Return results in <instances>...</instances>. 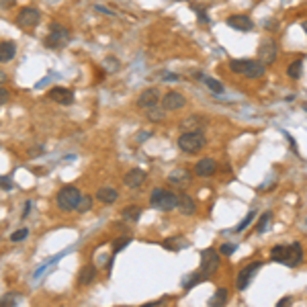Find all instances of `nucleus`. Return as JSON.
Instances as JSON below:
<instances>
[{"label":"nucleus","instance_id":"ea45409f","mask_svg":"<svg viewBox=\"0 0 307 307\" xmlns=\"http://www.w3.org/2000/svg\"><path fill=\"white\" fill-rule=\"evenodd\" d=\"M29 213H31V201H27V203H25V211H23V219H25Z\"/></svg>","mask_w":307,"mask_h":307},{"label":"nucleus","instance_id":"cd10ccee","mask_svg":"<svg viewBox=\"0 0 307 307\" xmlns=\"http://www.w3.org/2000/svg\"><path fill=\"white\" fill-rule=\"evenodd\" d=\"M270 219H272V213H270V211H266V213L260 215V219H258V223H256V232H258V234L266 232V227H268Z\"/></svg>","mask_w":307,"mask_h":307},{"label":"nucleus","instance_id":"a19ab883","mask_svg":"<svg viewBox=\"0 0 307 307\" xmlns=\"http://www.w3.org/2000/svg\"><path fill=\"white\" fill-rule=\"evenodd\" d=\"M197 15H199V19H201L203 23H209V19L205 17V13H203V8H197Z\"/></svg>","mask_w":307,"mask_h":307},{"label":"nucleus","instance_id":"9b49d317","mask_svg":"<svg viewBox=\"0 0 307 307\" xmlns=\"http://www.w3.org/2000/svg\"><path fill=\"white\" fill-rule=\"evenodd\" d=\"M187 107V98L183 93H176V90H170L162 96V109L164 111H178Z\"/></svg>","mask_w":307,"mask_h":307},{"label":"nucleus","instance_id":"79ce46f5","mask_svg":"<svg viewBox=\"0 0 307 307\" xmlns=\"http://www.w3.org/2000/svg\"><path fill=\"white\" fill-rule=\"evenodd\" d=\"M96 10H100V13H105V15H113V10H109L105 6H96Z\"/></svg>","mask_w":307,"mask_h":307},{"label":"nucleus","instance_id":"c9c22d12","mask_svg":"<svg viewBox=\"0 0 307 307\" xmlns=\"http://www.w3.org/2000/svg\"><path fill=\"white\" fill-rule=\"evenodd\" d=\"M17 2V0H0V10H4V8H10Z\"/></svg>","mask_w":307,"mask_h":307},{"label":"nucleus","instance_id":"0eeeda50","mask_svg":"<svg viewBox=\"0 0 307 307\" xmlns=\"http://www.w3.org/2000/svg\"><path fill=\"white\" fill-rule=\"evenodd\" d=\"M70 39H72L70 31L58 25V23H53L49 27V35L43 39V43H45V47H49V49H60V47H66V45L70 43Z\"/></svg>","mask_w":307,"mask_h":307},{"label":"nucleus","instance_id":"7c9ffc66","mask_svg":"<svg viewBox=\"0 0 307 307\" xmlns=\"http://www.w3.org/2000/svg\"><path fill=\"white\" fill-rule=\"evenodd\" d=\"M254 217H256V213H254V211H250V213L246 215V219H244V221H242L240 225H237V227H236V232H237V234H240V232H244V230H246V227H248L250 223H252V221H254Z\"/></svg>","mask_w":307,"mask_h":307},{"label":"nucleus","instance_id":"2eb2a0df","mask_svg":"<svg viewBox=\"0 0 307 307\" xmlns=\"http://www.w3.org/2000/svg\"><path fill=\"white\" fill-rule=\"evenodd\" d=\"M207 125H209V119L207 117H203V115H190V117L180 121L178 127L185 129V131H201L203 127H207Z\"/></svg>","mask_w":307,"mask_h":307},{"label":"nucleus","instance_id":"412c9836","mask_svg":"<svg viewBox=\"0 0 307 307\" xmlns=\"http://www.w3.org/2000/svg\"><path fill=\"white\" fill-rule=\"evenodd\" d=\"M117 197H119V192H117L115 189H113V187H100V189L96 190V201L105 203V205L115 203V201H117Z\"/></svg>","mask_w":307,"mask_h":307},{"label":"nucleus","instance_id":"393cba45","mask_svg":"<svg viewBox=\"0 0 307 307\" xmlns=\"http://www.w3.org/2000/svg\"><path fill=\"white\" fill-rule=\"evenodd\" d=\"M199 78L205 82V86H207L211 93H215V94H221V93H223V84H221L219 80H215V78H209V76H199Z\"/></svg>","mask_w":307,"mask_h":307},{"label":"nucleus","instance_id":"1a4fd4ad","mask_svg":"<svg viewBox=\"0 0 307 307\" xmlns=\"http://www.w3.org/2000/svg\"><path fill=\"white\" fill-rule=\"evenodd\" d=\"M262 268V262H252V264H248V266H244L242 270H240V275H237V279H236V289L237 291H246L248 287H250V283L254 281V277L258 275V270Z\"/></svg>","mask_w":307,"mask_h":307},{"label":"nucleus","instance_id":"a878e982","mask_svg":"<svg viewBox=\"0 0 307 307\" xmlns=\"http://www.w3.org/2000/svg\"><path fill=\"white\" fill-rule=\"evenodd\" d=\"M140 213H142V207H138V205H129V207L123 209V219L127 221H138L140 219Z\"/></svg>","mask_w":307,"mask_h":307},{"label":"nucleus","instance_id":"37998d69","mask_svg":"<svg viewBox=\"0 0 307 307\" xmlns=\"http://www.w3.org/2000/svg\"><path fill=\"white\" fill-rule=\"evenodd\" d=\"M4 82H6V74H4L2 70H0V86H2Z\"/></svg>","mask_w":307,"mask_h":307},{"label":"nucleus","instance_id":"a18cd8bd","mask_svg":"<svg viewBox=\"0 0 307 307\" xmlns=\"http://www.w3.org/2000/svg\"><path fill=\"white\" fill-rule=\"evenodd\" d=\"M301 27H303V31H305V35H307V21H303V25H301Z\"/></svg>","mask_w":307,"mask_h":307},{"label":"nucleus","instance_id":"7ed1b4c3","mask_svg":"<svg viewBox=\"0 0 307 307\" xmlns=\"http://www.w3.org/2000/svg\"><path fill=\"white\" fill-rule=\"evenodd\" d=\"M230 70L246 78H260L264 76L266 66L260 60H230Z\"/></svg>","mask_w":307,"mask_h":307},{"label":"nucleus","instance_id":"5701e85b","mask_svg":"<svg viewBox=\"0 0 307 307\" xmlns=\"http://www.w3.org/2000/svg\"><path fill=\"white\" fill-rule=\"evenodd\" d=\"M227 299H230V291H227L225 287H217L215 295L209 299V305H211V307H221V305L227 303Z\"/></svg>","mask_w":307,"mask_h":307},{"label":"nucleus","instance_id":"bb28decb","mask_svg":"<svg viewBox=\"0 0 307 307\" xmlns=\"http://www.w3.org/2000/svg\"><path fill=\"white\" fill-rule=\"evenodd\" d=\"M166 113H168V111L158 109V105L152 107V109H145V115H147V119H150V121H162V119L166 117Z\"/></svg>","mask_w":307,"mask_h":307},{"label":"nucleus","instance_id":"f257e3e1","mask_svg":"<svg viewBox=\"0 0 307 307\" xmlns=\"http://www.w3.org/2000/svg\"><path fill=\"white\" fill-rule=\"evenodd\" d=\"M270 258L275 262H281L285 266H299L303 262V248L299 242L285 244V246H275L270 250Z\"/></svg>","mask_w":307,"mask_h":307},{"label":"nucleus","instance_id":"2f4dec72","mask_svg":"<svg viewBox=\"0 0 307 307\" xmlns=\"http://www.w3.org/2000/svg\"><path fill=\"white\" fill-rule=\"evenodd\" d=\"M27 236H29V230H25V227H23V230H19V232H13L10 240H13V242H23Z\"/></svg>","mask_w":307,"mask_h":307},{"label":"nucleus","instance_id":"9d476101","mask_svg":"<svg viewBox=\"0 0 307 307\" xmlns=\"http://www.w3.org/2000/svg\"><path fill=\"white\" fill-rule=\"evenodd\" d=\"M279 58V47H277V43L272 41V39H266L260 43V47H258V60L262 62L264 66H270V64H275Z\"/></svg>","mask_w":307,"mask_h":307},{"label":"nucleus","instance_id":"aec40b11","mask_svg":"<svg viewBox=\"0 0 307 307\" xmlns=\"http://www.w3.org/2000/svg\"><path fill=\"white\" fill-rule=\"evenodd\" d=\"M190 178H192V174L189 170H172V172L168 174L170 185H176V187H187L190 183Z\"/></svg>","mask_w":307,"mask_h":307},{"label":"nucleus","instance_id":"c03bdc74","mask_svg":"<svg viewBox=\"0 0 307 307\" xmlns=\"http://www.w3.org/2000/svg\"><path fill=\"white\" fill-rule=\"evenodd\" d=\"M166 80H178V76H174V74H166Z\"/></svg>","mask_w":307,"mask_h":307},{"label":"nucleus","instance_id":"c85d7f7f","mask_svg":"<svg viewBox=\"0 0 307 307\" xmlns=\"http://www.w3.org/2000/svg\"><path fill=\"white\" fill-rule=\"evenodd\" d=\"M90 207H93V197L82 195V197H80V201H78L76 211H78V213H88V211H90Z\"/></svg>","mask_w":307,"mask_h":307},{"label":"nucleus","instance_id":"f8f14e48","mask_svg":"<svg viewBox=\"0 0 307 307\" xmlns=\"http://www.w3.org/2000/svg\"><path fill=\"white\" fill-rule=\"evenodd\" d=\"M227 27H232L234 31H240V33H250L254 29V21L248 15H232L227 19Z\"/></svg>","mask_w":307,"mask_h":307},{"label":"nucleus","instance_id":"e433bc0d","mask_svg":"<svg viewBox=\"0 0 307 307\" xmlns=\"http://www.w3.org/2000/svg\"><path fill=\"white\" fill-rule=\"evenodd\" d=\"M287 303H293V299H291V295H287V297H283V299H279L277 307H285Z\"/></svg>","mask_w":307,"mask_h":307},{"label":"nucleus","instance_id":"a211bd4d","mask_svg":"<svg viewBox=\"0 0 307 307\" xmlns=\"http://www.w3.org/2000/svg\"><path fill=\"white\" fill-rule=\"evenodd\" d=\"M94 279H96V266L94 264H86L80 268V272H78V285H82V287L94 283Z\"/></svg>","mask_w":307,"mask_h":307},{"label":"nucleus","instance_id":"6ab92c4d","mask_svg":"<svg viewBox=\"0 0 307 307\" xmlns=\"http://www.w3.org/2000/svg\"><path fill=\"white\" fill-rule=\"evenodd\" d=\"M176 209L183 213V215H195L197 211V203L192 201L190 195H178V205H176Z\"/></svg>","mask_w":307,"mask_h":307},{"label":"nucleus","instance_id":"4be33fe9","mask_svg":"<svg viewBox=\"0 0 307 307\" xmlns=\"http://www.w3.org/2000/svg\"><path fill=\"white\" fill-rule=\"evenodd\" d=\"M17 55V43L15 41H2L0 43V62L6 64Z\"/></svg>","mask_w":307,"mask_h":307},{"label":"nucleus","instance_id":"f704fd0d","mask_svg":"<svg viewBox=\"0 0 307 307\" xmlns=\"http://www.w3.org/2000/svg\"><path fill=\"white\" fill-rule=\"evenodd\" d=\"M236 250V246H232V244H223L221 248H219V254H223V256H230L232 252Z\"/></svg>","mask_w":307,"mask_h":307},{"label":"nucleus","instance_id":"b1692460","mask_svg":"<svg viewBox=\"0 0 307 307\" xmlns=\"http://www.w3.org/2000/svg\"><path fill=\"white\" fill-rule=\"evenodd\" d=\"M287 76L291 78V80H299V78L303 76V60L291 62L289 68H287Z\"/></svg>","mask_w":307,"mask_h":307},{"label":"nucleus","instance_id":"58836bf2","mask_svg":"<svg viewBox=\"0 0 307 307\" xmlns=\"http://www.w3.org/2000/svg\"><path fill=\"white\" fill-rule=\"evenodd\" d=\"M0 185H2L4 189H8V190H10V189H13V183H10V180H8V178H0Z\"/></svg>","mask_w":307,"mask_h":307},{"label":"nucleus","instance_id":"4c0bfd02","mask_svg":"<svg viewBox=\"0 0 307 307\" xmlns=\"http://www.w3.org/2000/svg\"><path fill=\"white\" fill-rule=\"evenodd\" d=\"M266 29H268V31H279V23H277V21H275V23L266 21Z\"/></svg>","mask_w":307,"mask_h":307},{"label":"nucleus","instance_id":"39448f33","mask_svg":"<svg viewBox=\"0 0 307 307\" xmlns=\"http://www.w3.org/2000/svg\"><path fill=\"white\" fill-rule=\"evenodd\" d=\"M178 147L187 154H197L201 152L205 145H207V138H205L203 131H185L183 135L178 138Z\"/></svg>","mask_w":307,"mask_h":307},{"label":"nucleus","instance_id":"dca6fc26","mask_svg":"<svg viewBox=\"0 0 307 307\" xmlns=\"http://www.w3.org/2000/svg\"><path fill=\"white\" fill-rule=\"evenodd\" d=\"M49 98L58 105H72L74 102V93L70 88H64V86H53L49 90Z\"/></svg>","mask_w":307,"mask_h":307},{"label":"nucleus","instance_id":"f03ea898","mask_svg":"<svg viewBox=\"0 0 307 307\" xmlns=\"http://www.w3.org/2000/svg\"><path fill=\"white\" fill-rule=\"evenodd\" d=\"M219 262H221V256H219V252L215 248L203 250V252H201V268H199V272L195 275V279H192L189 285H187V289H190V285H197L199 281H205V279L213 277L215 272L219 270Z\"/></svg>","mask_w":307,"mask_h":307},{"label":"nucleus","instance_id":"f3484780","mask_svg":"<svg viewBox=\"0 0 307 307\" xmlns=\"http://www.w3.org/2000/svg\"><path fill=\"white\" fill-rule=\"evenodd\" d=\"M145 172L142 168H131L127 174L123 176V183H125V187H129V189H140L142 185H143V180H145Z\"/></svg>","mask_w":307,"mask_h":307},{"label":"nucleus","instance_id":"473e14b6","mask_svg":"<svg viewBox=\"0 0 307 307\" xmlns=\"http://www.w3.org/2000/svg\"><path fill=\"white\" fill-rule=\"evenodd\" d=\"M15 303H17V295H13V293H8L0 299V307H8V305H15Z\"/></svg>","mask_w":307,"mask_h":307},{"label":"nucleus","instance_id":"4468645a","mask_svg":"<svg viewBox=\"0 0 307 307\" xmlns=\"http://www.w3.org/2000/svg\"><path fill=\"white\" fill-rule=\"evenodd\" d=\"M215 172H217V162H215L213 158H201L195 164V176L207 178V176H213Z\"/></svg>","mask_w":307,"mask_h":307},{"label":"nucleus","instance_id":"c756f323","mask_svg":"<svg viewBox=\"0 0 307 307\" xmlns=\"http://www.w3.org/2000/svg\"><path fill=\"white\" fill-rule=\"evenodd\" d=\"M131 240H129V237H117V240L115 242H113V254H117V252H121V250L125 248V246H127Z\"/></svg>","mask_w":307,"mask_h":307},{"label":"nucleus","instance_id":"72a5a7b5","mask_svg":"<svg viewBox=\"0 0 307 307\" xmlns=\"http://www.w3.org/2000/svg\"><path fill=\"white\" fill-rule=\"evenodd\" d=\"M8 100H10V93L4 86H0V105H6Z\"/></svg>","mask_w":307,"mask_h":307},{"label":"nucleus","instance_id":"6e6552de","mask_svg":"<svg viewBox=\"0 0 307 307\" xmlns=\"http://www.w3.org/2000/svg\"><path fill=\"white\" fill-rule=\"evenodd\" d=\"M39 21H41V13L35 8V6H25V8H21L19 10V15H17V25L21 29H35L39 25Z\"/></svg>","mask_w":307,"mask_h":307},{"label":"nucleus","instance_id":"20e7f679","mask_svg":"<svg viewBox=\"0 0 307 307\" xmlns=\"http://www.w3.org/2000/svg\"><path fill=\"white\" fill-rule=\"evenodd\" d=\"M82 197V192L78 187H72V185H68V187H62L58 190V195H55V205L62 209V211H76L78 207V201H80Z\"/></svg>","mask_w":307,"mask_h":307},{"label":"nucleus","instance_id":"423d86ee","mask_svg":"<svg viewBox=\"0 0 307 307\" xmlns=\"http://www.w3.org/2000/svg\"><path fill=\"white\" fill-rule=\"evenodd\" d=\"M150 205L158 211H172L176 209L178 205V195H174L172 190H166V189H154L152 197H150Z\"/></svg>","mask_w":307,"mask_h":307},{"label":"nucleus","instance_id":"ddd939ff","mask_svg":"<svg viewBox=\"0 0 307 307\" xmlns=\"http://www.w3.org/2000/svg\"><path fill=\"white\" fill-rule=\"evenodd\" d=\"M158 102H160V90L158 88H145L143 93L138 96V105L140 109H152V107H156Z\"/></svg>","mask_w":307,"mask_h":307}]
</instances>
